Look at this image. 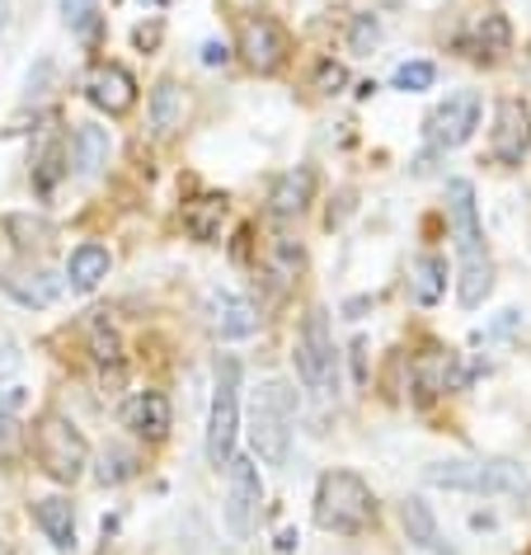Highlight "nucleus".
I'll return each instance as SVG.
<instances>
[{"label": "nucleus", "instance_id": "1", "mask_svg": "<svg viewBox=\"0 0 531 555\" xmlns=\"http://www.w3.org/2000/svg\"><path fill=\"white\" fill-rule=\"evenodd\" d=\"M446 212H452L456 255H461L456 301L466 311H480L489 301V293H494V263H489V249H484L480 207H475V184L470 179H446Z\"/></svg>", "mask_w": 531, "mask_h": 555}, {"label": "nucleus", "instance_id": "2", "mask_svg": "<svg viewBox=\"0 0 531 555\" xmlns=\"http://www.w3.org/2000/svg\"><path fill=\"white\" fill-rule=\"evenodd\" d=\"M315 522L325 532L358 537L376 522V494L358 470H325L315 485Z\"/></svg>", "mask_w": 531, "mask_h": 555}, {"label": "nucleus", "instance_id": "3", "mask_svg": "<svg viewBox=\"0 0 531 555\" xmlns=\"http://www.w3.org/2000/svg\"><path fill=\"white\" fill-rule=\"evenodd\" d=\"M292 420H297V391L287 382H263L255 391V405H249V442H255L259 462L287 466Z\"/></svg>", "mask_w": 531, "mask_h": 555}, {"label": "nucleus", "instance_id": "4", "mask_svg": "<svg viewBox=\"0 0 531 555\" xmlns=\"http://www.w3.org/2000/svg\"><path fill=\"white\" fill-rule=\"evenodd\" d=\"M428 485L438 490H456V494H508V499H527L531 480L517 462H438L424 470Z\"/></svg>", "mask_w": 531, "mask_h": 555}, {"label": "nucleus", "instance_id": "5", "mask_svg": "<svg viewBox=\"0 0 531 555\" xmlns=\"http://www.w3.org/2000/svg\"><path fill=\"white\" fill-rule=\"evenodd\" d=\"M235 434H241V363L231 353L217 358V396H212V420H207V462L217 470L231 466Z\"/></svg>", "mask_w": 531, "mask_h": 555}, {"label": "nucleus", "instance_id": "6", "mask_svg": "<svg viewBox=\"0 0 531 555\" xmlns=\"http://www.w3.org/2000/svg\"><path fill=\"white\" fill-rule=\"evenodd\" d=\"M34 452L38 462H43V470L57 485H76L80 476H86V462H90V448H86V434L62 420V414H43L34 428Z\"/></svg>", "mask_w": 531, "mask_h": 555}, {"label": "nucleus", "instance_id": "7", "mask_svg": "<svg viewBox=\"0 0 531 555\" xmlns=\"http://www.w3.org/2000/svg\"><path fill=\"white\" fill-rule=\"evenodd\" d=\"M297 377L306 382V391L315 396H329L334 391V335H329V311L325 307H311L301 321V335H297Z\"/></svg>", "mask_w": 531, "mask_h": 555}, {"label": "nucleus", "instance_id": "8", "mask_svg": "<svg viewBox=\"0 0 531 555\" xmlns=\"http://www.w3.org/2000/svg\"><path fill=\"white\" fill-rule=\"evenodd\" d=\"M475 128H480V94H475V90L446 94V104H438L428 114V142L442 146V151L466 146L475 137Z\"/></svg>", "mask_w": 531, "mask_h": 555}, {"label": "nucleus", "instance_id": "9", "mask_svg": "<svg viewBox=\"0 0 531 555\" xmlns=\"http://www.w3.org/2000/svg\"><path fill=\"white\" fill-rule=\"evenodd\" d=\"M231 494H226V527L235 541H245L255 532V518H259V504H263V480H259V466L249 456H231Z\"/></svg>", "mask_w": 531, "mask_h": 555}, {"label": "nucleus", "instance_id": "10", "mask_svg": "<svg viewBox=\"0 0 531 555\" xmlns=\"http://www.w3.org/2000/svg\"><path fill=\"white\" fill-rule=\"evenodd\" d=\"M527 146H531V114L522 100H498L494 108V137H489V151L503 170H517L527 160Z\"/></svg>", "mask_w": 531, "mask_h": 555}, {"label": "nucleus", "instance_id": "11", "mask_svg": "<svg viewBox=\"0 0 531 555\" xmlns=\"http://www.w3.org/2000/svg\"><path fill=\"white\" fill-rule=\"evenodd\" d=\"M241 52H245V62H249V72H259V76H273L277 66L287 62V29L277 20L269 15H249L241 24Z\"/></svg>", "mask_w": 531, "mask_h": 555}, {"label": "nucleus", "instance_id": "12", "mask_svg": "<svg viewBox=\"0 0 531 555\" xmlns=\"http://www.w3.org/2000/svg\"><path fill=\"white\" fill-rule=\"evenodd\" d=\"M86 100L94 108H104L108 118H122L137 104V80L128 66H118V62H94L86 72Z\"/></svg>", "mask_w": 531, "mask_h": 555}, {"label": "nucleus", "instance_id": "13", "mask_svg": "<svg viewBox=\"0 0 531 555\" xmlns=\"http://www.w3.org/2000/svg\"><path fill=\"white\" fill-rule=\"evenodd\" d=\"M207 311H212V325L221 339H249L259 330V311L241 293H231V287H212L207 293Z\"/></svg>", "mask_w": 531, "mask_h": 555}, {"label": "nucleus", "instance_id": "14", "mask_svg": "<svg viewBox=\"0 0 531 555\" xmlns=\"http://www.w3.org/2000/svg\"><path fill=\"white\" fill-rule=\"evenodd\" d=\"M311 198H315V170L311 165H297V170L277 175V184L269 193V212L277 221H292V217H301L306 207H311Z\"/></svg>", "mask_w": 531, "mask_h": 555}, {"label": "nucleus", "instance_id": "15", "mask_svg": "<svg viewBox=\"0 0 531 555\" xmlns=\"http://www.w3.org/2000/svg\"><path fill=\"white\" fill-rule=\"evenodd\" d=\"M122 424H128L137 438L160 442L165 434H170V400H165L160 391H137L128 405H122Z\"/></svg>", "mask_w": 531, "mask_h": 555}, {"label": "nucleus", "instance_id": "16", "mask_svg": "<svg viewBox=\"0 0 531 555\" xmlns=\"http://www.w3.org/2000/svg\"><path fill=\"white\" fill-rule=\"evenodd\" d=\"M0 293H10L20 307L43 311L62 297V283L52 273H0Z\"/></svg>", "mask_w": 531, "mask_h": 555}, {"label": "nucleus", "instance_id": "17", "mask_svg": "<svg viewBox=\"0 0 531 555\" xmlns=\"http://www.w3.org/2000/svg\"><path fill=\"white\" fill-rule=\"evenodd\" d=\"M34 522L43 527L48 541L57 551H72L76 546V508H72V499H62V494L38 499V504H34Z\"/></svg>", "mask_w": 531, "mask_h": 555}, {"label": "nucleus", "instance_id": "18", "mask_svg": "<svg viewBox=\"0 0 531 555\" xmlns=\"http://www.w3.org/2000/svg\"><path fill=\"white\" fill-rule=\"evenodd\" d=\"M66 278H72L76 293H94V287H100L104 278H108V249L94 245V241L76 245L72 259H66Z\"/></svg>", "mask_w": 531, "mask_h": 555}, {"label": "nucleus", "instance_id": "19", "mask_svg": "<svg viewBox=\"0 0 531 555\" xmlns=\"http://www.w3.org/2000/svg\"><path fill=\"white\" fill-rule=\"evenodd\" d=\"M442 293H446V259L418 255L410 263V297H414V307H438Z\"/></svg>", "mask_w": 531, "mask_h": 555}, {"label": "nucleus", "instance_id": "20", "mask_svg": "<svg viewBox=\"0 0 531 555\" xmlns=\"http://www.w3.org/2000/svg\"><path fill=\"white\" fill-rule=\"evenodd\" d=\"M72 146H76V175L94 179L108 165V128H100V122H80Z\"/></svg>", "mask_w": 531, "mask_h": 555}, {"label": "nucleus", "instance_id": "21", "mask_svg": "<svg viewBox=\"0 0 531 555\" xmlns=\"http://www.w3.org/2000/svg\"><path fill=\"white\" fill-rule=\"evenodd\" d=\"M184 114H189V100H184V90L174 86V80H160L156 94H151V122L170 137L184 128Z\"/></svg>", "mask_w": 531, "mask_h": 555}, {"label": "nucleus", "instance_id": "22", "mask_svg": "<svg viewBox=\"0 0 531 555\" xmlns=\"http://www.w3.org/2000/svg\"><path fill=\"white\" fill-rule=\"evenodd\" d=\"M221 217H226V198H221V193H207V198L189 203L184 227H189L193 241H217V235H221Z\"/></svg>", "mask_w": 531, "mask_h": 555}, {"label": "nucleus", "instance_id": "23", "mask_svg": "<svg viewBox=\"0 0 531 555\" xmlns=\"http://www.w3.org/2000/svg\"><path fill=\"white\" fill-rule=\"evenodd\" d=\"M400 522H404V532H410L414 546H424V551L438 546V518H432V508L418 494H410L400 504Z\"/></svg>", "mask_w": 531, "mask_h": 555}, {"label": "nucleus", "instance_id": "24", "mask_svg": "<svg viewBox=\"0 0 531 555\" xmlns=\"http://www.w3.org/2000/svg\"><path fill=\"white\" fill-rule=\"evenodd\" d=\"M508 43H513V29H508V20H503V10H494L489 5L484 15H480V24H475V48L480 52H508Z\"/></svg>", "mask_w": 531, "mask_h": 555}, {"label": "nucleus", "instance_id": "25", "mask_svg": "<svg viewBox=\"0 0 531 555\" xmlns=\"http://www.w3.org/2000/svg\"><path fill=\"white\" fill-rule=\"evenodd\" d=\"M62 20L76 38L94 43L100 38V0H62Z\"/></svg>", "mask_w": 531, "mask_h": 555}, {"label": "nucleus", "instance_id": "26", "mask_svg": "<svg viewBox=\"0 0 531 555\" xmlns=\"http://www.w3.org/2000/svg\"><path fill=\"white\" fill-rule=\"evenodd\" d=\"M90 353L100 358V363H118L122 358V339H118V330L108 325V311H94V321H90Z\"/></svg>", "mask_w": 531, "mask_h": 555}, {"label": "nucleus", "instance_id": "27", "mask_svg": "<svg viewBox=\"0 0 531 555\" xmlns=\"http://www.w3.org/2000/svg\"><path fill=\"white\" fill-rule=\"evenodd\" d=\"M132 476H137V456L122 452V448H108L100 456V466H94V480H100V485H122V480H132Z\"/></svg>", "mask_w": 531, "mask_h": 555}, {"label": "nucleus", "instance_id": "28", "mask_svg": "<svg viewBox=\"0 0 531 555\" xmlns=\"http://www.w3.org/2000/svg\"><path fill=\"white\" fill-rule=\"evenodd\" d=\"M5 231L15 235V245H20V249H43V245L52 241V227H48L43 217H10V221H5Z\"/></svg>", "mask_w": 531, "mask_h": 555}, {"label": "nucleus", "instance_id": "29", "mask_svg": "<svg viewBox=\"0 0 531 555\" xmlns=\"http://www.w3.org/2000/svg\"><path fill=\"white\" fill-rule=\"evenodd\" d=\"M432 80H438L432 62H400L396 76H390V86L404 90V94H418V90H432Z\"/></svg>", "mask_w": 531, "mask_h": 555}, {"label": "nucleus", "instance_id": "30", "mask_svg": "<svg viewBox=\"0 0 531 555\" xmlns=\"http://www.w3.org/2000/svg\"><path fill=\"white\" fill-rule=\"evenodd\" d=\"M376 43H381V24H376V15H358L353 29H348V48H353L358 57H367Z\"/></svg>", "mask_w": 531, "mask_h": 555}, {"label": "nucleus", "instance_id": "31", "mask_svg": "<svg viewBox=\"0 0 531 555\" xmlns=\"http://www.w3.org/2000/svg\"><path fill=\"white\" fill-rule=\"evenodd\" d=\"M62 146H48L43 151V160H38V193H52V184L62 179Z\"/></svg>", "mask_w": 531, "mask_h": 555}, {"label": "nucleus", "instance_id": "32", "mask_svg": "<svg viewBox=\"0 0 531 555\" xmlns=\"http://www.w3.org/2000/svg\"><path fill=\"white\" fill-rule=\"evenodd\" d=\"M348 86V72L339 62H320V72H315V90L320 94H339Z\"/></svg>", "mask_w": 531, "mask_h": 555}, {"label": "nucleus", "instance_id": "33", "mask_svg": "<svg viewBox=\"0 0 531 555\" xmlns=\"http://www.w3.org/2000/svg\"><path fill=\"white\" fill-rule=\"evenodd\" d=\"M20 367H24V358L15 353V344H5V339H0V377H15Z\"/></svg>", "mask_w": 531, "mask_h": 555}, {"label": "nucleus", "instance_id": "34", "mask_svg": "<svg viewBox=\"0 0 531 555\" xmlns=\"http://www.w3.org/2000/svg\"><path fill=\"white\" fill-rule=\"evenodd\" d=\"M24 405V396L15 391V386H10V391H0V420H5V414H15Z\"/></svg>", "mask_w": 531, "mask_h": 555}, {"label": "nucleus", "instance_id": "35", "mask_svg": "<svg viewBox=\"0 0 531 555\" xmlns=\"http://www.w3.org/2000/svg\"><path fill=\"white\" fill-rule=\"evenodd\" d=\"M226 57H231V52L221 48V43H203V62L207 66H226Z\"/></svg>", "mask_w": 531, "mask_h": 555}, {"label": "nucleus", "instance_id": "36", "mask_svg": "<svg viewBox=\"0 0 531 555\" xmlns=\"http://www.w3.org/2000/svg\"><path fill=\"white\" fill-rule=\"evenodd\" d=\"M156 38H160V29H137V43H142V48L156 43Z\"/></svg>", "mask_w": 531, "mask_h": 555}, {"label": "nucleus", "instance_id": "37", "mask_svg": "<svg viewBox=\"0 0 531 555\" xmlns=\"http://www.w3.org/2000/svg\"><path fill=\"white\" fill-rule=\"evenodd\" d=\"M10 29V0H0V34Z\"/></svg>", "mask_w": 531, "mask_h": 555}, {"label": "nucleus", "instance_id": "38", "mask_svg": "<svg viewBox=\"0 0 531 555\" xmlns=\"http://www.w3.org/2000/svg\"><path fill=\"white\" fill-rule=\"evenodd\" d=\"M0 555H10V546H0Z\"/></svg>", "mask_w": 531, "mask_h": 555}]
</instances>
